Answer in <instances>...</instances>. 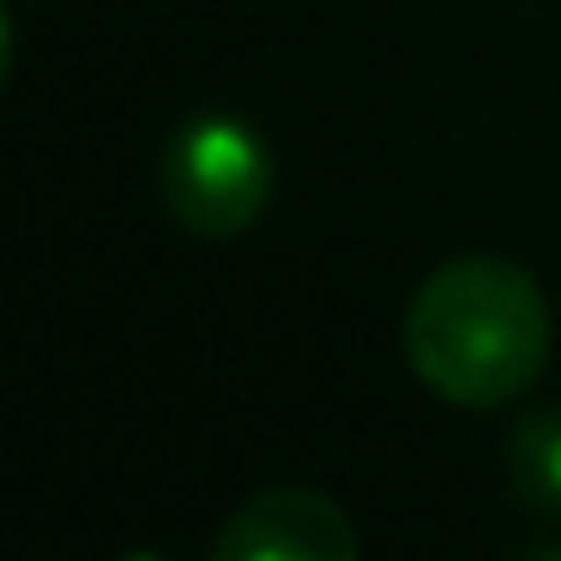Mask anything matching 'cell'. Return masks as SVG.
Masks as SVG:
<instances>
[{
	"mask_svg": "<svg viewBox=\"0 0 561 561\" xmlns=\"http://www.w3.org/2000/svg\"><path fill=\"white\" fill-rule=\"evenodd\" d=\"M158 187L175 224L194 236H242L260 224L278 187L266 139L236 115H194L158 163Z\"/></svg>",
	"mask_w": 561,
	"mask_h": 561,
	"instance_id": "cell-2",
	"label": "cell"
},
{
	"mask_svg": "<svg viewBox=\"0 0 561 561\" xmlns=\"http://www.w3.org/2000/svg\"><path fill=\"white\" fill-rule=\"evenodd\" d=\"M218 561H356L363 537L320 489H266L242 501L211 537Z\"/></svg>",
	"mask_w": 561,
	"mask_h": 561,
	"instance_id": "cell-3",
	"label": "cell"
},
{
	"mask_svg": "<svg viewBox=\"0 0 561 561\" xmlns=\"http://www.w3.org/2000/svg\"><path fill=\"white\" fill-rule=\"evenodd\" d=\"M404 356L447 404H513L549 363V302L531 272L501 254L447 260L404 308Z\"/></svg>",
	"mask_w": 561,
	"mask_h": 561,
	"instance_id": "cell-1",
	"label": "cell"
},
{
	"mask_svg": "<svg viewBox=\"0 0 561 561\" xmlns=\"http://www.w3.org/2000/svg\"><path fill=\"white\" fill-rule=\"evenodd\" d=\"M507 489L525 513L561 519V411H525L507 428Z\"/></svg>",
	"mask_w": 561,
	"mask_h": 561,
	"instance_id": "cell-4",
	"label": "cell"
}]
</instances>
